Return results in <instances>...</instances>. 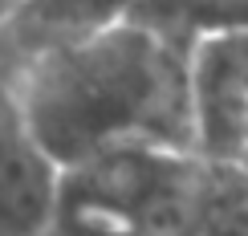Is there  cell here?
<instances>
[{
  "label": "cell",
  "mask_w": 248,
  "mask_h": 236,
  "mask_svg": "<svg viewBox=\"0 0 248 236\" xmlns=\"http://www.w3.org/2000/svg\"><path fill=\"white\" fill-rule=\"evenodd\" d=\"M16 94L29 135L61 171L134 142L195 151L191 49L142 20L29 57Z\"/></svg>",
  "instance_id": "cell-1"
},
{
  "label": "cell",
  "mask_w": 248,
  "mask_h": 236,
  "mask_svg": "<svg viewBox=\"0 0 248 236\" xmlns=\"http://www.w3.org/2000/svg\"><path fill=\"white\" fill-rule=\"evenodd\" d=\"M212 163L195 151L114 147L61 171V208H86L139 236H203Z\"/></svg>",
  "instance_id": "cell-2"
},
{
  "label": "cell",
  "mask_w": 248,
  "mask_h": 236,
  "mask_svg": "<svg viewBox=\"0 0 248 236\" xmlns=\"http://www.w3.org/2000/svg\"><path fill=\"white\" fill-rule=\"evenodd\" d=\"M195 151L208 163H248V29L191 49Z\"/></svg>",
  "instance_id": "cell-3"
},
{
  "label": "cell",
  "mask_w": 248,
  "mask_h": 236,
  "mask_svg": "<svg viewBox=\"0 0 248 236\" xmlns=\"http://www.w3.org/2000/svg\"><path fill=\"white\" fill-rule=\"evenodd\" d=\"M142 4L147 0H20L0 20V45H4V57L16 53V69H20L37 53L74 45V41H86L102 29L134 20Z\"/></svg>",
  "instance_id": "cell-4"
},
{
  "label": "cell",
  "mask_w": 248,
  "mask_h": 236,
  "mask_svg": "<svg viewBox=\"0 0 248 236\" xmlns=\"http://www.w3.org/2000/svg\"><path fill=\"white\" fill-rule=\"evenodd\" d=\"M61 216V167L29 130L0 151V236H49Z\"/></svg>",
  "instance_id": "cell-5"
},
{
  "label": "cell",
  "mask_w": 248,
  "mask_h": 236,
  "mask_svg": "<svg viewBox=\"0 0 248 236\" xmlns=\"http://www.w3.org/2000/svg\"><path fill=\"white\" fill-rule=\"evenodd\" d=\"M134 20L167 33L183 49H195L203 37L248 29V0H147Z\"/></svg>",
  "instance_id": "cell-6"
},
{
  "label": "cell",
  "mask_w": 248,
  "mask_h": 236,
  "mask_svg": "<svg viewBox=\"0 0 248 236\" xmlns=\"http://www.w3.org/2000/svg\"><path fill=\"white\" fill-rule=\"evenodd\" d=\"M203 236H248V163H212Z\"/></svg>",
  "instance_id": "cell-7"
},
{
  "label": "cell",
  "mask_w": 248,
  "mask_h": 236,
  "mask_svg": "<svg viewBox=\"0 0 248 236\" xmlns=\"http://www.w3.org/2000/svg\"><path fill=\"white\" fill-rule=\"evenodd\" d=\"M49 236H139L126 224L102 216V212H86V208H61V216Z\"/></svg>",
  "instance_id": "cell-8"
},
{
  "label": "cell",
  "mask_w": 248,
  "mask_h": 236,
  "mask_svg": "<svg viewBox=\"0 0 248 236\" xmlns=\"http://www.w3.org/2000/svg\"><path fill=\"white\" fill-rule=\"evenodd\" d=\"M25 126V114H20V94H16V74H8L0 65V151L13 142Z\"/></svg>",
  "instance_id": "cell-9"
},
{
  "label": "cell",
  "mask_w": 248,
  "mask_h": 236,
  "mask_svg": "<svg viewBox=\"0 0 248 236\" xmlns=\"http://www.w3.org/2000/svg\"><path fill=\"white\" fill-rule=\"evenodd\" d=\"M16 4H20V0H0V20H4L8 13H13V8H16Z\"/></svg>",
  "instance_id": "cell-10"
}]
</instances>
